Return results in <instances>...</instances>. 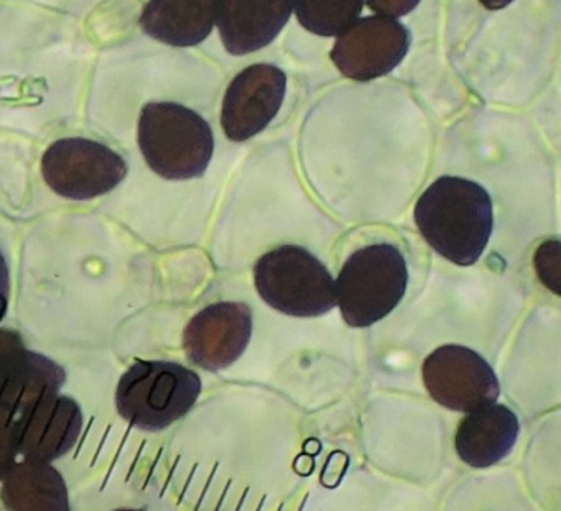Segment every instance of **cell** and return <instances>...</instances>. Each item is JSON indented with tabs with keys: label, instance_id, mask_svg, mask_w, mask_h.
<instances>
[{
	"label": "cell",
	"instance_id": "6da1fadb",
	"mask_svg": "<svg viewBox=\"0 0 561 511\" xmlns=\"http://www.w3.org/2000/svg\"><path fill=\"white\" fill-rule=\"evenodd\" d=\"M415 222L433 251L451 264L471 267L488 247L494 208L479 183L442 176L416 202Z\"/></svg>",
	"mask_w": 561,
	"mask_h": 511
},
{
	"label": "cell",
	"instance_id": "7a4b0ae2",
	"mask_svg": "<svg viewBox=\"0 0 561 511\" xmlns=\"http://www.w3.org/2000/svg\"><path fill=\"white\" fill-rule=\"evenodd\" d=\"M137 140L149 169L169 182L202 178L215 153L211 126L172 101L144 106Z\"/></svg>",
	"mask_w": 561,
	"mask_h": 511
},
{
	"label": "cell",
	"instance_id": "3957f363",
	"mask_svg": "<svg viewBox=\"0 0 561 511\" xmlns=\"http://www.w3.org/2000/svg\"><path fill=\"white\" fill-rule=\"evenodd\" d=\"M198 373L170 360H136L119 379L116 409L140 431L157 432L192 411L202 395Z\"/></svg>",
	"mask_w": 561,
	"mask_h": 511
},
{
	"label": "cell",
	"instance_id": "277c9868",
	"mask_svg": "<svg viewBox=\"0 0 561 511\" xmlns=\"http://www.w3.org/2000/svg\"><path fill=\"white\" fill-rule=\"evenodd\" d=\"M409 283L402 252L392 244H374L354 252L336 281V304L351 327H367L389 316Z\"/></svg>",
	"mask_w": 561,
	"mask_h": 511
},
{
	"label": "cell",
	"instance_id": "5b68a950",
	"mask_svg": "<svg viewBox=\"0 0 561 511\" xmlns=\"http://www.w3.org/2000/svg\"><path fill=\"white\" fill-rule=\"evenodd\" d=\"M257 293L278 313L318 317L336 306V284L323 262L307 248L282 245L254 267Z\"/></svg>",
	"mask_w": 561,
	"mask_h": 511
},
{
	"label": "cell",
	"instance_id": "8992f818",
	"mask_svg": "<svg viewBox=\"0 0 561 511\" xmlns=\"http://www.w3.org/2000/svg\"><path fill=\"white\" fill-rule=\"evenodd\" d=\"M42 176L51 191L71 201H91L114 191L127 176V162L96 140L60 139L42 159Z\"/></svg>",
	"mask_w": 561,
	"mask_h": 511
},
{
	"label": "cell",
	"instance_id": "52a82bcc",
	"mask_svg": "<svg viewBox=\"0 0 561 511\" xmlns=\"http://www.w3.org/2000/svg\"><path fill=\"white\" fill-rule=\"evenodd\" d=\"M422 375L428 395L453 411H476L494 405L501 395L494 369L465 346L438 347L423 362Z\"/></svg>",
	"mask_w": 561,
	"mask_h": 511
},
{
	"label": "cell",
	"instance_id": "ba28073f",
	"mask_svg": "<svg viewBox=\"0 0 561 511\" xmlns=\"http://www.w3.org/2000/svg\"><path fill=\"white\" fill-rule=\"evenodd\" d=\"M410 47L412 35L405 25L383 15H367L337 35L331 60L343 77L366 83L392 73Z\"/></svg>",
	"mask_w": 561,
	"mask_h": 511
},
{
	"label": "cell",
	"instance_id": "9c48e42d",
	"mask_svg": "<svg viewBox=\"0 0 561 511\" xmlns=\"http://www.w3.org/2000/svg\"><path fill=\"white\" fill-rule=\"evenodd\" d=\"M252 310L239 301H221L199 311L183 333L190 362L208 372L228 369L241 359L252 337Z\"/></svg>",
	"mask_w": 561,
	"mask_h": 511
},
{
	"label": "cell",
	"instance_id": "30bf717a",
	"mask_svg": "<svg viewBox=\"0 0 561 511\" xmlns=\"http://www.w3.org/2000/svg\"><path fill=\"white\" fill-rule=\"evenodd\" d=\"M287 93V74L274 65L242 70L229 84L221 109V126L232 142L261 133L277 116Z\"/></svg>",
	"mask_w": 561,
	"mask_h": 511
},
{
	"label": "cell",
	"instance_id": "8fae6325",
	"mask_svg": "<svg viewBox=\"0 0 561 511\" xmlns=\"http://www.w3.org/2000/svg\"><path fill=\"white\" fill-rule=\"evenodd\" d=\"M67 382L60 363L27 349L18 333L0 329V409L15 418L42 399L58 395Z\"/></svg>",
	"mask_w": 561,
	"mask_h": 511
},
{
	"label": "cell",
	"instance_id": "7c38bea8",
	"mask_svg": "<svg viewBox=\"0 0 561 511\" xmlns=\"http://www.w3.org/2000/svg\"><path fill=\"white\" fill-rule=\"evenodd\" d=\"M83 409L68 395H51L15 418L19 455L55 462L73 451L83 431Z\"/></svg>",
	"mask_w": 561,
	"mask_h": 511
},
{
	"label": "cell",
	"instance_id": "4fadbf2b",
	"mask_svg": "<svg viewBox=\"0 0 561 511\" xmlns=\"http://www.w3.org/2000/svg\"><path fill=\"white\" fill-rule=\"evenodd\" d=\"M291 0H215V24L234 57L268 47L290 21Z\"/></svg>",
	"mask_w": 561,
	"mask_h": 511
},
{
	"label": "cell",
	"instance_id": "5bb4252c",
	"mask_svg": "<svg viewBox=\"0 0 561 511\" xmlns=\"http://www.w3.org/2000/svg\"><path fill=\"white\" fill-rule=\"evenodd\" d=\"M520 422L505 405L484 406L468 413L455 434L459 458L472 468H488L504 461L517 444Z\"/></svg>",
	"mask_w": 561,
	"mask_h": 511
},
{
	"label": "cell",
	"instance_id": "9a60e30c",
	"mask_svg": "<svg viewBox=\"0 0 561 511\" xmlns=\"http://www.w3.org/2000/svg\"><path fill=\"white\" fill-rule=\"evenodd\" d=\"M140 27L169 47H196L215 27V0H150L140 15Z\"/></svg>",
	"mask_w": 561,
	"mask_h": 511
},
{
	"label": "cell",
	"instance_id": "2e32d148",
	"mask_svg": "<svg viewBox=\"0 0 561 511\" xmlns=\"http://www.w3.org/2000/svg\"><path fill=\"white\" fill-rule=\"evenodd\" d=\"M0 500L8 511H71L67 480L51 462H15L2 478Z\"/></svg>",
	"mask_w": 561,
	"mask_h": 511
},
{
	"label": "cell",
	"instance_id": "e0dca14e",
	"mask_svg": "<svg viewBox=\"0 0 561 511\" xmlns=\"http://www.w3.org/2000/svg\"><path fill=\"white\" fill-rule=\"evenodd\" d=\"M366 0H294L298 22L318 37H337L359 19Z\"/></svg>",
	"mask_w": 561,
	"mask_h": 511
},
{
	"label": "cell",
	"instance_id": "ac0fdd59",
	"mask_svg": "<svg viewBox=\"0 0 561 511\" xmlns=\"http://www.w3.org/2000/svg\"><path fill=\"white\" fill-rule=\"evenodd\" d=\"M19 457L15 416L0 409V481L14 467Z\"/></svg>",
	"mask_w": 561,
	"mask_h": 511
},
{
	"label": "cell",
	"instance_id": "d6986e66",
	"mask_svg": "<svg viewBox=\"0 0 561 511\" xmlns=\"http://www.w3.org/2000/svg\"><path fill=\"white\" fill-rule=\"evenodd\" d=\"M370 11L383 18H405L419 8L422 0H366Z\"/></svg>",
	"mask_w": 561,
	"mask_h": 511
},
{
	"label": "cell",
	"instance_id": "ffe728a7",
	"mask_svg": "<svg viewBox=\"0 0 561 511\" xmlns=\"http://www.w3.org/2000/svg\"><path fill=\"white\" fill-rule=\"evenodd\" d=\"M9 300H11V271L4 254L0 252V324L8 316Z\"/></svg>",
	"mask_w": 561,
	"mask_h": 511
},
{
	"label": "cell",
	"instance_id": "44dd1931",
	"mask_svg": "<svg viewBox=\"0 0 561 511\" xmlns=\"http://www.w3.org/2000/svg\"><path fill=\"white\" fill-rule=\"evenodd\" d=\"M479 2L489 11H502V9L508 8L514 0H479Z\"/></svg>",
	"mask_w": 561,
	"mask_h": 511
},
{
	"label": "cell",
	"instance_id": "7402d4cb",
	"mask_svg": "<svg viewBox=\"0 0 561 511\" xmlns=\"http://www.w3.org/2000/svg\"><path fill=\"white\" fill-rule=\"evenodd\" d=\"M113 511H146V510H142V508H117V510H113Z\"/></svg>",
	"mask_w": 561,
	"mask_h": 511
}]
</instances>
